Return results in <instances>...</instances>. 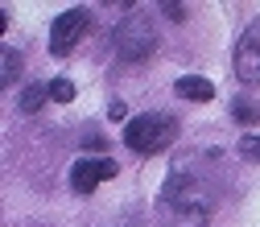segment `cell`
Wrapping results in <instances>:
<instances>
[{"mask_svg":"<svg viewBox=\"0 0 260 227\" xmlns=\"http://www.w3.org/2000/svg\"><path fill=\"white\" fill-rule=\"evenodd\" d=\"M50 100H54V104H71V100H75V83H71V79H54V83H50Z\"/></svg>","mask_w":260,"mask_h":227,"instance_id":"obj_10","label":"cell"},{"mask_svg":"<svg viewBox=\"0 0 260 227\" xmlns=\"http://www.w3.org/2000/svg\"><path fill=\"white\" fill-rule=\"evenodd\" d=\"M0 58H5V75H0V83L13 87V83H17V75H21V54H17V50H5Z\"/></svg>","mask_w":260,"mask_h":227,"instance_id":"obj_9","label":"cell"},{"mask_svg":"<svg viewBox=\"0 0 260 227\" xmlns=\"http://www.w3.org/2000/svg\"><path fill=\"white\" fill-rule=\"evenodd\" d=\"M46 100H50V87H46V83H29V87L21 91V100H17V108H21L25 116H34V112H38V108H42Z\"/></svg>","mask_w":260,"mask_h":227,"instance_id":"obj_8","label":"cell"},{"mask_svg":"<svg viewBox=\"0 0 260 227\" xmlns=\"http://www.w3.org/2000/svg\"><path fill=\"white\" fill-rule=\"evenodd\" d=\"M161 227H211V190L190 170H178L157 199Z\"/></svg>","mask_w":260,"mask_h":227,"instance_id":"obj_1","label":"cell"},{"mask_svg":"<svg viewBox=\"0 0 260 227\" xmlns=\"http://www.w3.org/2000/svg\"><path fill=\"white\" fill-rule=\"evenodd\" d=\"M240 153L260 161V137H256V133H244V137H240Z\"/></svg>","mask_w":260,"mask_h":227,"instance_id":"obj_12","label":"cell"},{"mask_svg":"<svg viewBox=\"0 0 260 227\" xmlns=\"http://www.w3.org/2000/svg\"><path fill=\"white\" fill-rule=\"evenodd\" d=\"M236 75H240V83H248V87L260 83V17L244 29V38H240V46H236Z\"/></svg>","mask_w":260,"mask_h":227,"instance_id":"obj_5","label":"cell"},{"mask_svg":"<svg viewBox=\"0 0 260 227\" xmlns=\"http://www.w3.org/2000/svg\"><path fill=\"white\" fill-rule=\"evenodd\" d=\"M91 29V13L87 9H71V13H62L54 25H50V54H71L79 42H83V34Z\"/></svg>","mask_w":260,"mask_h":227,"instance_id":"obj_4","label":"cell"},{"mask_svg":"<svg viewBox=\"0 0 260 227\" xmlns=\"http://www.w3.org/2000/svg\"><path fill=\"white\" fill-rule=\"evenodd\" d=\"M174 137H178V120L166 112H145L137 120H128L124 128V145L133 153H161L174 145Z\"/></svg>","mask_w":260,"mask_h":227,"instance_id":"obj_2","label":"cell"},{"mask_svg":"<svg viewBox=\"0 0 260 227\" xmlns=\"http://www.w3.org/2000/svg\"><path fill=\"white\" fill-rule=\"evenodd\" d=\"M112 46H116V54H120V58H128V62L149 58V54H153V46H157V29H153L149 13L133 9L124 21H116V29H112Z\"/></svg>","mask_w":260,"mask_h":227,"instance_id":"obj_3","label":"cell"},{"mask_svg":"<svg viewBox=\"0 0 260 227\" xmlns=\"http://www.w3.org/2000/svg\"><path fill=\"white\" fill-rule=\"evenodd\" d=\"M108 178H116V161L112 157H79L71 166V186L79 194H91L95 186L108 182Z\"/></svg>","mask_w":260,"mask_h":227,"instance_id":"obj_6","label":"cell"},{"mask_svg":"<svg viewBox=\"0 0 260 227\" xmlns=\"http://www.w3.org/2000/svg\"><path fill=\"white\" fill-rule=\"evenodd\" d=\"M232 116H236L240 124H248V120H260V104H252V100H236V104H232Z\"/></svg>","mask_w":260,"mask_h":227,"instance_id":"obj_11","label":"cell"},{"mask_svg":"<svg viewBox=\"0 0 260 227\" xmlns=\"http://www.w3.org/2000/svg\"><path fill=\"white\" fill-rule=\"evenodd\" d=\"M174 91L182 95V100H190V104H207V100H215V83H207V79H199V75H182Z\"/></svg>","mask_w":260,"mask_h":227,"instance_id":"obj_7","label":"cell"}]
</instances>
